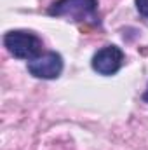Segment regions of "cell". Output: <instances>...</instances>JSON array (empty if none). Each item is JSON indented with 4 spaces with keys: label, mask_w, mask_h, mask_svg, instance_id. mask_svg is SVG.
<instances>
[{
    "label": "cell",
    "mask_w": 148,
    "mask_h": 150,
    "mask_svg": "<svg viewBox=\"0 0 148 150\" xmlns=\"http://www.w3.org/2000/svg\"><path fill=\"white\" fill-rule=\"evenodd\" d=\"M5 49L18 59L32 61L42 54L44 42L37 33L30 30H11L4 35Z\"/></svg>",
    "instance_id": "cell-2"
},
{
    "label": "cell",
    "mask_w": 148,
    "mask_h": 150,
    "mask_svg": "<svg viewBox=\"0 0 148 150\" xmlns=\"http://www.w3.org/2000/svg\"><path fill=\"white\" fill-rule=\"evenodd\" d=\"M134 4H136V11L140 12V16L148 21V0H134Z\"/></svg>",
    "instance_id": "cell-5"
},
{
    "label": "cell",
    "mask_w": 148,
    "mask_h": 150,
    "mask_svg": "<svg viewBox=\"0 0 148 150\" xmlns=\"http://www.w3.org/2000/svg\"><path fill=\"white\" fill-rule=\"evenodd\" d=\"M124 51L118 45H105L94 52L91 59V67L96 74L110 77L115 75L124 65Z\"/></svg>",
    "instance_id": "cell-4"
},
{
    "label": "cell",
    "mask_w": 148,
    "mask_h": 150,
    "mask_svg": "<svg viewBox=\"0 0 148 150\" xmlns=\"http://www.w3.org/2000/svg\"><path fill=\"white\" fill-rule=\"evenodd\" d=\"M141 100L145 103H148V86H147V89H145V93H143V96H141Z\"/></svg>",
    "instance_id": "cell-6"
},
{
    "label": "cell",
    "mask_w": 148,
    "mask_h": 150,
    "mask_svg": "<svg viewBox=\"0 0 148 150\" xmlns=\"http://www.w3.org/2000/svg\"><path fill=\"white\" fill-rule=\"evenodd\" d=\"M26 68L30 75H33L35 79L42 80H54L63 74L65 68V61L63 56L56 51H49V52H42L38 58L32 59L26 63Z\"/></svg>",
    "instance_id": "cell-3"
},
{
    "label": "cell",
    "mask_w": 148,
    "mask_h": 150,
    "mask_svg": "<svg viewBox=\"0 0 148 150\" xmlns=\"http://www.w3.org/2000/svg\"><path fill=\"white\" fill-rule=\"evenodd\" d=\"M47 14L52 18H66L75 23L99 25L98 0H56L49 5Z\"/></svg>",
    "instance_id": "cell-1"
}]
</instances>
